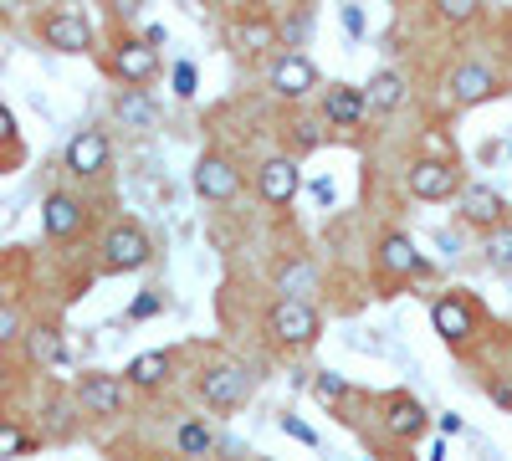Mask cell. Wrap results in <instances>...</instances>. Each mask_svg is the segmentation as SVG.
<instances>
[{"instance_id":"obj_1","label":"cell","mask_w":512,"mask_h":461,"mask_svg":"<svg viewBox=\"0 0 512 461\" xmlns=\"http://www.w3.org/2000/svg\"><path fill=\"white\" fill-rule=\"evenodd\" d=\"M267 333L282 344V349H308L318 344V333H323V318L313 303H292V298H277L267 308Z\"/></svg>"},{"instance_id":"obj_2","label":"cell","mask_w":512,"mask_h":461,"mask_svg":"<svg viewBox=\"0 0 512 461\" xmlns=\"http://www.w3.org/2000/svg\"><path fill=\"white\" fill-rule=\"evenodd\" d=\"M149 257H154V241L139 221H118L103 236V267L108 272H139V267H149Z\"/></svg>"},{"instance_id":"obj_3","label":"cell","mask_w":512,"mask_h":461,"mask_svg":"<svg viewBox=\"0 0 512 461\" xmlns=\"http://www.w3.org/2000/svg\"><path fill=\"white\" fill-rule=\"evenodd\" d=\"M195 390H200V400H205L210 410H236V405L251 395V374H246L241 364H205Z\"/></svg>"},{"instance_id":"obj_4","label":"cell","mask_w":512,"mask_h":461,"mask_svg":"<svg viewBox=\"0 0 512 461\" xmlns=\"http://www.w3.org/2000/svg\"><path fill=\"white\" fill-rule=\"evenodd\" d=\"M405 185H410L415 200H451L461 190V170H456V159H431V154H425V159L410 164Z\"/></svg>"},{"instance_id":"obj_5","label":"cell","mask_w":512,"mask_h":461,"mask_svg":"<svg viewBox=\"0 0 512 461\" xmlns=\"http://www.w3.org/2000/svg\"><path fill=\"white\" fill-rule=\"evenodd\" d=\"M113 72L123 77V88H144L159 77V52L144 36H118L113 41Z\"/></svg>"},{"instance_id":"obj_6","label":"cell","mask_w":512,"mask_h":461,"mask_svg":"<svg viewBox=\"0 0 512 461\" xmlns=\"http://www.w3.org/2000/svg\"><path fill=\"white\" fill-rule=\"evenodd\" d=\"M41 41H47L52 52L77 57V52L93 47V21L82 11H47V16H41Z\"/></svg>"},{"instance_id":"obj_7","label":"cell","mask_w":512,"mask_h":461,"mask_svg":"<svg viewBox=\"0 0 512 461\" xmlns=\"http://www.w3.org/2000/svg\"><path fill=\"white\" fill-rule=\"evenodd\" d=\"M108 164H113V144H108L103 129H82V134L67 139V170L77 180H98Z\"/></svg>"},{"instance_id":"obj_8","label":"cell","mask_w":512,"mask_h":461,"mask_svg":"<svg viewBox=\"0 0 512 461\" xmlns=\"http://www.w3.org/2000/svg\"><path fill=\"white\" fill-rule=\"evenodd\" d=\"M431 323L451 349H461V344H472V333H477V308H472V298H461V292H446L431 308Z\"/></svg>"},{"instance_id":"obj_9","label":"cell","mask_w":512,"mask_h":461,"mask_svg":"<svg viewBox=\"0 0 512 461\" xmlns=\"http://www.w3.org/2000/svg\"><path fill=\"white\" fill-rule=\"evenodd\" d=\"M190 180H195V195H205V200H236L241 195V170L226 154H200Z\"/></svg>"},{"instance_id":"obj_10","label":"cell","mask_w":512,"mask_h":461,"mask_svg":"<svg viewBox=\"0 0 512 461\" xmlns=\"http://www.w3.org/2000/svg\"><path fill=\"white\" fill-rule=\"evenodd\" d=\"M256 190L267 205H292V195L303 190V170H297L292 154H272L262 170H256Z\"/></svg>"},{"instance_id":"obj_11","label":"cell","mask_w":512,"mask_h":461,"mask_svg":"<svg viewBox=\"0 0 512 461\" xmlns=\"http://www.w3.org/2000/svg\"><path fill=\"white\" fill-rule=\"evenodd\" d=\"M267 82H272L277 98H308V93L318 88V67H313L303 52H282V57L272 62Z\"/></svg>"},{"instance_id":"obj_12","label":"cell","mask_w":512,"mask_h":461,"mask_svg":"<svg viewBox=\"0 0 512 461\" xmlns=\"http://www.w3.org/2000/svg\"><path fill=\"white\" fill-rule=\"evenodd\" d=\"M446 88H451V103L477 108V103H487V98L497 93V72H492L487 62H461V67L446 77Z\"/></svg>"},{"instance_id":"obj_13","label":"cell","mask_w":512,"mask_h":461,"mask_svg":"<svg viewBox=\"0 0 512 461\" xmlns=\"http://www.w3.org/2000/svg\"><path fill=\"white\" fill-rule=\"evenodd\" d=\"M123 380H118V374H82V380H77V405L82 410H88V415H118L123 410Z\"/></svg>"},{"instance_id":"obj_14","label":"cell","mask_w":512,"mask_h":461,"mask_svg":"<svg viewBox=\"0 0 512 461\" xmlns=\"http://www.w3.org/2000/svg\"><path fill=\"white\" fill-rule=\"evenodd\" d=\"M82 221H88V211H82V200H77V195L52 190L47 200H41V231H47L52 241H67L72 231H82Z\"/></svg>"},{"instance_id":"obj_15","label":"cell","mask_w":512,"mask_h":461,"mask_svg":"<svg viewBox=\"0 0 512 461\" xmlns=\"http://www.w3.org/2000/svg\"><path fill=\"white\" fill-rule=\"evenodd\" d=\"M379 272H390V277H425L431 267H425V257L415 251V241L405 231H390L379 241Z\"/></svg>"},{"instance_id":"obj_16","label":"cell","mask_w":512,"mask_h":461,"mask_svg":"<svg viewBox=\"0 0 512 461\" xmlns=\"http://www.w3.org/2000/svg\"><path fill=\"white\" fill-rule=\"evenodd\" d=\"M405 72H395V67H384V72H374L364 88H359V98H364V113H395L400 103H405Z\"/></svg>"},{"instance_id":"obj_17","label":"cell","mask_w":512,"mask_h":461,"mask_svg":"<svg viewBox=\"0 0 512 461\" xmlns=\"http://www.w3.org/2000/svg\"><path fill=\"white\" fill-rule=\"evenodd\" d=\"M461 216L472 226H502L507 221V200L492 190V185H461Z\"/></svg>"},{"instance_id":"obj_18","label":"cell","mask_w":512,"mask_h":461,"mask_svg":"<svg viewBox=\"0 0 512 461\" xmlns=\"http://www.w3.org/2000/svg\"><path fill=\"white\" fill-rule=\"evenodd\" d=\"M323 118L333 123V129H354V123H364V98L354 82H328L323 88Z\"/></svg>"},{"instance_id":"obj_19","label":"cell","mask_w":512,"mask_h":461,"mask_svg":"<svg viewBox=\"0 0 512 461\" xmlns=\"http://www.w3.org/2000/svg\"><path fill=\"white\" fill-rule=\"evenodd\" d=\"M384 431L400 436V441H415L425 431V405L415 395H390L384 400Z\"/></svg>"},{"instance_id":"obj_20","label":"cell","mask_w":512,"mask_h":461,"mask_svg":"<svg viewBox=\"0 0 512 461\" xmlns=\"http://www.w3.org/2000/svg\"><path fill=\"white\" fill-rule=\"evenodd\" d=\"M169 369H175L169 349H149V354H139L134 364L123 369V385H134V390H159V385L169 380Z\"/></svg>"},{"instance_id":"obj_21","label":"cell","mask_w":512,"mask_h":461,"mask_svg":"<svg viewBox=\"0 0 512 461\" xmlns=\"http://www.w3.org/2000/svg\"><path fill=\"white\" fill-rule=\"evenodd\" d=\"M113 113H118L123 129H154V123H159V108H154V98L144 88H118Z\"/></svg>"},{"instance_id":"obj_22","label":"cell","mask_w":512,"mask_h":461,"mask_svg":"<svg viewBox=\"0 0 512 461\" xmlns=\"http://www.w3.org/2000/svg\"><path fill=\"white\" fill-rule=\"evenodd\" d=\"M26 349L36 364H67V344H62V328L57 323H36L26 333Z\"/></svg>"},{"instance_id":"obj_23","label":"cell","mask_w":512,"mask_h":461,"mask_svg":"<svg viewBox=\"0 0 512 461\" xmlns=\"http://www.w3.org/2000/svg\"><path fill=\"white\" fill-rule=\"evenodd\" d=\"M231 41H236L241 52H262V47H272V41H277V26L267 16H251V21H236L231 26Z\"/></svg>"},{"instance_id":"obj_24","label":"cell","mask_w":512,"mask_h":461,"mask_svg":"<svg viewBox=\"0 0 512 461\" xmlns=\"http://www.w3.org/2000/svg\"><path fill=\"white\" fill-rule=\"evenodd\" d=\"M175 446H180V456H210V451H216V431H210L205 421H185L180 431H175Z\"/></svg>"},{"instance_id":"obj_25","label":"cell","mask_w":512,"mask_h":461,"mask_svg":"<svg viewBox=\"0 0 512 461\" xmlns=\"http://www.w3.org/2000/svg\"><path fill=\"white\" fill-rule=\"evenodd\" d=\"M313 267L308 262H292V267H282L277 272V287H282V298H292V303H308V292H313Z\"/></svg>"},{"instance_id":"obj_26","label":"cell","mask_w":512,"mask_h":461,"mask_svg":"<svg viewBox=\"0 0 512 461\" xmlns=\"http://www.w3.org/2000/svg\"><path fill=\"white\" fill-rule=\"evenodd\" d=\"M482 257H487V267H492V272H512V226H507V221L487 231Z\"/></svg>"},{"instance_id":"obj_27","label":"cell","mask_w":512,"mask_h":461,"mask_svg":"<svg viewBox=\"0 0 512 461\" xmlns=\"http://www.w3.org/2000/svg\"><path fill=\"white\" fill-rule=\"evenodd\" d=\"M26 451H31V436L11 421V415H0V461H16Z\"/></svg>"},{"instance_id":"obj_28","label":"cell","mask_w":512,"mask_h":461,"mask_svg":"<svg viewBox=\"0 0 512 461\" xmlns=\"http://www.w3.org/2000/svg\"><path fill=\"white\" fill-rule=\"evenodd\" d=\"M313 395L323 405H338V400H349V380H344V374H333V369H323L318 380H313Z\"/></svg>"},{"instance_id":"obj_29","label":"cell","mask_w":512,"mask_h":461,"mask_svg":"<svg viewBox=\"0 0 512 461\" xmlns=\"http://www.w3.org/2000/svg\"><path fill=\"white\" fill-rule=\"evenodd\" d=\"M477 0H441V6H436V16L441 21H451V26H466V21H477Z\"/></svg>"},{"instance_id":"obj_30","label":"cell","mask_w":512,"mask_h":461,"mask_svg":"<svg viewBox=\"0 0 512 461\" xmlns=\"http://www.w3.org/2000/svg\"><path fill=\"white\" fill-rule=\"evenodd\" d=\"M16 339H21V313H16V303L0 298V349L16 344Z\"/></svg>"},{"instance_id":"obj_31","label":"cell","mask_w":512,"mask_h":461,"mask_svg":"<svg viewBox=\"0 0 512 461\" xmlns=\"http://www.w3.org/2000/svg\"><path fill=\"white\" fill-rule=\"evenodd\" d=\"M282 431H287L292 441H303V446H318V431H313V426H303L297 415H282Z\"/></svg>"},{"instance_id":"obj_32","label":"cell","mask_w":512,"mask_h":461,"mask_svg":"<svg viewBox=\"0 0 512 461\" xmlns=\"http://www.w3.org/2000/svg\"><path fill=\"white\" fill-rule=\"evenodd\" d=\"M16 139H21V134H16V113L0 103V149H16Z\"/></svg>"},{"instance_id":"obj_33","label":"cell","mask_w":512,"mask_h":461,"mask_svg":"<svg viewBox=\"0 0 512 461\" xmlns=\"http://www.w3.org/2000/svg\"><path fill=\"white\" fill-rule=\"evenodd\" d=\"M164 308V298L159 292H144V298H134V308H128V318H154Z\"/></svg>"},{"instance_id":"obj_34","label":"cell","mask_w":512,"mask_h":461,"mask_svg":"<svg viewBox=\"0 0 512 461\" xmlns=\"http://www.w3.org/2000/svg\"><path fill=\"white\" fill-rule=\"evenodd\" d=\"M175 93H180V98L195 93V67H190V62H175Z\"/></svg>"},{"instance_id":"obj_35","label":"cell","mask_w":512,"mask_h":461,"mask_svg":"<svg viewBox=\"0 0 512 461\" xmlns=\"http://www.w3.org/2000/svg\"><path fill=\"white\" fill-rule=\"evenodd\" d=\"M318 123H297V149H318Z\"/></svg>"},{"instance_id":"obj_36","label":"cell","mask_w":512,"mask_h":461,"mask_svg":"<svg viewBox=\"0 0 512 461\" xmlns=\"http://www.w3.org/2000/svg\"><path fill=\"white\" fill-rule=\"evenodd\" d=\"M282 36L287 41H303L308 36V16H292V26H282Z\"/></svg>"},{"instance_id":"obj_37","label":"cell","mask_w":512,"mask_h":461,"mask_svg":"<svg viewBox=\"0 0 512 461\" xmlns=\"http://www.w3.org/2000/svg\"><path fill=\"white\" fill-rule=\"evenodd\" d=\"M344 26H349V36H359V31H364V16H359V6H344Z\"/></svg>"},{"instance_id":"obj_38","label":"cell","mask_w":512,"mask_h":461,"mask_svg":"<svg viewBox=\"0 0 512 461\" xmlns=\"http://www.w3.org/2000/svg\"><path fill=\"white\" fill-rule=\"evenodd\" d=\"M313 200L318 205H333V180H313Z\"/></svg>"},{"instance_id":"obj_39","label":"cell","mask_w":512,"mask_h":461,"mask_svg":"<svg viewBox=\"0 0 512 461\" xmlns=\"http://www.w3.org/2000/svg\"><path fill=\"white\" fill-rule=\"evenodd\" d=\"M441 436H461V415H441Z\"/></svg>"},{"instance_id":"obj_40","label":"cell","mask_w":512,"mask_h":461,"mask_svg":"<svg viewBox=\"0 0 512 461\" xmlns=\"http://www.w3.org/2000/svg\"><path fill=\"white\" fill-rule=\"evenodd\" d=\"M11 390V369H6V359H0V395Z\"/></svg>"},{"instance_id":"obj_41","label":"cell","mask_w":512,"mask_h":461,"mask_svg":"<svg viewBox=\"0 0 512 461\" xmlns=\"http://www.w3.org/2000/svg\"><path fill=\"white\" fill-rule=\"evenodd\" d=\"M154 461H175V456H154Z\"/></svg>"},{"instance_id":"obj_42","label":"cell","mask_w":512,"mask_h":461,"mask_svg":"<svg viewBox=\"0 0 512 461\" xmlns=\"http://www.w3.org/2000/svg\"><path fill=\"white\" fill-rule=\"evenodd\" d=\"M262 461H272V456H262Z\"/></svg>"}]
</instances>
